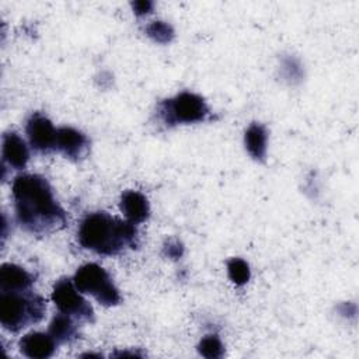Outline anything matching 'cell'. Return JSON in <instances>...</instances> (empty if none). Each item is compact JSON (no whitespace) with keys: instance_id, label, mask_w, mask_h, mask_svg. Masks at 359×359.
Here are the masks:
<instances>
[{"instance_id":"cell-1","label":"cell","mask_w":359,"mask_h":359,"mask_svg":"<svg viewBox=\"0 0 359 359\" xmlns=\"http://www.w3.org/2000/svg\"><path fill=\"white\" fill-rule=\"evenodd\" d=\"M15 217L32 234H49L67 224L63 208L53 196L52 187L38 174L17 175L11 185Z\"/></svg>"},{"instance_id":"cell-2","label":"cell","mask_w":359,"mask_h":359,"mask_svg":"<svg viewBox=\"0 0 359 359\" xmlns=\"http://www.w3.org/2000/svg\"><path fill=\"white\" fill-rule=\"evenodd\" d=\"M77 238L86 250L101 255H116L126 247L135 248L137 231L128 220L123 222L107 212H94L80 222Z\"/></svg>"},{"instance_id":"cell-3","label":"cell","mask_w":359,"mask_h":359,"mask_svg":"<svg viewBox=\"0 0 359 359\" xmlns=\"http://www.w3.org/2000/svg\"><path fill=\"white\" fill-rule=\"evenodd\" d=\"M45 310V300L32 290L0 292V323L10 332L41 321Z\"/></svg>"},{"instance_id":"cell-4","label":"cell","mask_w":359,"mask_h":359,"mask_svg":"<svg viewBox=\"0 0 359 359\" xmlns=\"http://www.w3.org/2000/svg\"><path fill=\"white\" fill-rule=\"evenodd\" d=\"M73 283L81 293L91 294L102 306L109 307L121 302L118 287L108 272L98 264L88 262L81 265L73 276Z\"/></svg>"},{"instance_id":"cell-5","label":"cell","mask_w":359,"mask_h":359,"mask_svg":"<svg viewBox=\"0 0 359 359\" xmlns=\"http://www.w3.org/2000/svg\"><path fill=\"white\" fill-rule=\"evenodd\" d=\"M157 114L167 126H174L205 121L209 115V108L201 95L184 91L160 102Z\"/></svg>"},{"instance_id":"cell-6","label":"cell","mask_w":359,"mask_h":359,"mask_svg":"<svg viewBox=\"0 0 359 359\" xmlns=\"http://www.w3.org/2000/svg\"><path fill=\"white\" fill-rule=\"evenodd\" d=\"M73 279L62 278L52 289V300L60 313L83 321H94V311L90 303L80 294Z\"/></svg>"},{"instance_id":"cell-7","label":"cell","mask_w":359,"mask_h":359,"mask_svg":"<svg viewBox=\"0 0 359 359\" xmlns=\"http://www.w3.org/2000/svg\"><path fill=\"white\" fill-rule=\"evenodd\" d=\"M25 132L34 150L43 154L56 150V129L45 115L34 112L27 121Z\"/></svg>"},{"instance_id":"cell-8","label":"cell","mask_w":359,"mask_h":359,"mask_svg":"<svg viewBox=\"0 0 359 359\" xmlns=\"http://www.w3.org/2000/svg\"><path fill=\"white\" fill-rule=\"evenodd\" d=\"M87 136L70 126H62L56 129V150L60 151L66 158L80 160L88 150Z\"/></svg>"},{"instance_id":"cell-9","label":"cell","mask_w":359,"mask_h":359,"mask_svg":"<svg viewBox=\"0 0 359 359\" xmlns=\"http://www.w3.org/2000/svg\"><path fill=\"white\" fill-rule=\"evenodd\" d=\"M56 341L50 337V334L32 331L25 334L20 342V351L24 356L31 359H46L50 358L56 351Z\"/></svg>"},{"instance_id":"cell-10","label":"cell","mask_w":359,"mask_h":359,"mask_svg":"<svg viewBox=\"0 0 359 359\" xmlns=\"http://www.w3.org/2000/svg\"><path fill=\"white\" fill-rule=\"evenodd\" d=\"M1 156L3 163L14 170H22L29 160L28 147L15 132H7L3 135Z\"/></svg>"},{"instance_id":"cell-11","label":"cell","mask_w":359,"mask_h":359,"mask_svg":"<svg viewBox=\"0 0 359 359\" xmlns=\"http://www.w3.org/2000/svg\"><path fill=\"white\" fill-rule=\"evenodd\" d=\"M35 278L32 273L15 264H3L0 266V290L24 292L31 290Z\"/></svg>"},{"instance_id":"cell-12","label":"cell","mask_w":359,"mask_h":359,"mask_svg":"<svg viewBox=\"0 0 359 359\" xmlns=\"http://www.w3.org/2000/svg\"><path fill=\"white\" fill-rule=\"evenodd\" d=\"M121 210L125 215L126 220L137 224L144 222L149 217L150 213V206L146 199V196L137 191H125L121 195V202H119Z\"/></svg>"},{"instance_id":"cell-13","label":"cell","mask_w":359,"mask_h":359,"mask_svg":"<svg viewBox=\"0 0 359 359\" xmlns=\"http://www.w3.org/2000/svg\"><path fill=\"white\" fill-rule=\"evenodd\" d=\"M266 140H268V133L261 123L254 122L247 128L244 135V143H245L247 151L254 160H258V161L265 160Z\"/></svg>"},{"instance_id":"cell-14","label":"cell","mask_w":359,"mask_h":359,"mask_svg":"<svg viewBox=\"0 0 359 359\" xmlns=\"http://www.w3.org/2000/svg\"><path fill=\"white\" fill-rule=\"evenodd\" d=\"M49 334L56 344H69L79 337V330L73 317L59 313L49 324Z\"/></svg>"},{"instance_id":"cell-15","label":"cell","mask_w":359,"mask_h":359,"mask_svg":"<svg viewBox=\"0 0 359 359\" xmlns=\"http://www.w3.org/2000/svg\"><path fill=\"white\" fill-rule=\"evenodd\" d=\"M198 352L208 359L222 358L224 355V346L216 334H209L201 339L198 345Z\"/></svg>"},{"instance_id":"cell-16","label":"cell","mask_w":359,"mask_h":359,"mask_svg":"<svg viewBox=\"0 0 359 359\" xmlns=\"http://www.w3.org/2000/svg\"><path fill=\"white\" fill-rule=\"evenodd\" d=\"M227 272H229V278L231 279V282L238 286L245 285L250 279V266L241 258L229 259Z\"/></svg>"},{"instance_id":"cell-17","label":"cell","mask_w":359,"mask_h":359,"mask_svg":"<svg viewBox=\"0 0 359 359\" xmlns=\"http://www.w3.org/2000/svg\"><path fill=\"white\" fill-rule=\"evenodd\" d=\"M146 34L158 43H167L174 36V29L164 21H153L146 27Z\"/></svg>"},{"instance_id":"cell-18","label":"cell","mask_w":359,"mask_h":359,"mask_svg":"<svg viewBox=\"0 0 359 359\" xmlns=\"http://www.w3.org/2000/svg\"><path fill=\"white\" fill-rule=\"evenodd\" d=\"M132 7H133V11L136 15H146L151 11L153 8V1H149V0H140V1H135L132 3Z\"/></svg>"},{"instance_id":"cell-19","label":"cell","mask_w":359,"mask_h":359,"mask_svg":"<svg viewBox=\"0 0 359 359\" xmlns=\"http://www.w3.org/2000/svg\"><path fill=\"white\" fill-rule=\"evenodd\" d=\"M165 250V252H167V255L170 257V258H180L181 257V254H182V247H181V244H178L177 241H170L168 243V247H165L164 248Z\"/></svg>"}]
</instances>
